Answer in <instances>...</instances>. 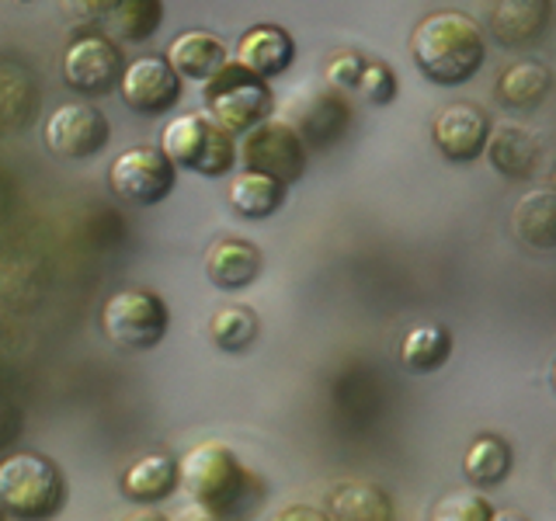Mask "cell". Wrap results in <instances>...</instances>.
Listing matches in <instances>:
<instances>
[{"mask_svg": "<svg viewBox=\"0 0 556 521\" xmlns=\"http://www.w3.org/2000/svg\"><path fill=\"white\" fill-rule=\"evenodd\" d=\"M178 469L191 504H199L202 511L219 521H251L261 511V504L268 500L265 476L243 466L237 452L223 442L191 445Z\"/></svg>", "mask_w": 556, "mask_h": 521, "instance_id": "1", "label": "cell"}, {"mask_svg": "<svg viewBox=\"0 0 556 521\" xmlns=\"http://www.w3.org/2000/svg\"><path fill=\"white\" fill-rule=\"evenodd\" d=\"M410 52L417 69L442 87L466 84L483 66L486 42L483 31L463 11H434L421 17L410 35Z\"/></svg>", "mask_w": 556, "mask_h": 521, "instance_id": "2", "label": "cell"}, {"mask_svg": "<svg viewBox=\"0 0 556 521\" xmlns=\"http://www.w3.org/2000/svg\"><path fill=\"white\" fill-rule=\"evenodd\" d=\"M66 504L60 466L39 452H11L0 459V511L14 521H49Z\"/></svg>", "mask_w": 556, "mask_h": 521, "instance_id": "3", "label": "cell"}, {"mask_svg": "<svg viewBox=\"0 0 556 521\" xmlns=\"http://www.w3.org/2000/svg\"><path fill=\"white\" fill-rule=\"evenodd\" d=\"M161 153L174 167L195 170L202 178H223L237 164V139L205 112H181L164 126Z\"/></svg>", "mask_w": 556, "mask_h": 521, "instance_id": "4", "label": "cell"}, {"mask_svg": "<svg viewBox=\"0 0 556 521\" xmlns=\"http://www.w3.org/2000/svg\"><path fill=\"white\" fill-rule=\"evenodd\" d=\"M202 101H205V115L213 118L223 132H230L237 139L243 132H251L254 126H261L265 118H271L275 94L268 80L254 77L251 69H243L237 60L233 63L226 60L219 74L205 80Z\"/></svg>", "mask_w": 556, "mask_h": 521, "instance_id": "5", "label": "cell"}, {"mask_svg": "<svg viewBox=\"0 0 556 521\" xmlns=\"http://www.w3.org/2000/svg\"><path fill=\"white\" fill-rule=\"evenodd\" d=\"M170 327L167 303L150 289H118L101 306V334L122 352H150Z\"/></svg>", "mask_w": 556, "mask_h": 521, "instance_id": "6", "label": "cell"}, {"mask_svg": "<svg viewBox=\"0 0 556 521\" xmlns=\"http://www.w3.org/2000/svg\"><path fill=\"white\" fill-rule=\"evenodd\" d=\"M237 161L243 164V170H257L275 178L278 185H292L306 170V139L289 122L265 118L261 126L240 136Z\"/></svg>", "mask_w": 556, "mask_h": 521, "instance_id": "7", "label": "cell"}, {"mask_svg": "<svg viewBox=\"0 0 556 521\" xmlns=\"http://www.w3.org/2000/svg\"><path fill=\"white\" fill-rule=\"evenodd\" d=\"M174 181H178V167L161 153V147H129V150H122L109 167L112 195L129 205L164 202L170 195Z\"/></svg>", "mask_w": 556, "mask_h": 521, "instance_id": "8", "label": "cell"}, {"mask_svg": "<svg viewBox=\"0 0 556 521\" xmlns=\"http://www.w3.org/2000/svg\"><path fill=\"white\" fill-rule=\"evenodd\" d=\"M122 52L112 35L104 31H80L63 49V80L70 91L84 98L109 94L122 77Z\"/></svg>", "mask_w": 556, "mask_h": 521, "instance_id": "9", "label": "cell"}, {"mask_svg": "<svg viewBox=\"0 0 556 521\" xmlns=\"http://www.w3.org/2000/svg\"><path fill=\"white\" fill-rule=\"evenodd\" d=\"M46 147L63 161H91L109 147V118L94 104H60L42 126Z\"/></svg>", "mask_w": 556, "mask_h": 521, "instance_id": "10", "label": "cell"}, {"mask_svg": "<svg viewBox=\"0 0 556 521\" xmlns=\"http://www.w3.org/2000/svg\"><path fill=\"white\" fill-rule=\"evenodd\" d=\"M118 94L136 115H164L181 98V77L174 74L164 56H136L129 66H122Z\"/></svg>", "mask_w": 556, "mask_h": 521, "instance_id": "11", "label": "cell"}, {"mask_svg": "<svg viewBox=\"0 0 556 521\" xmlns=\"http://www.w3.org/2000/svg\"><path fill=\"white\" fill-rule=\"evenodd\" d=\"M486 136H491V122L469 101L448 104L431 122V143L452 164L477 161L486 147Z\"/></svg>", "mask_w": 556, "mask_h": 521, "instance_id": "12", "label": "cell"}, {"mask_svg": "<svg viewBox=\"0 0 556 521\" xmlns=\"http://www.w3.org/2000/svg\"><path fill=\"white\" fill-rule=\"evenodd\" d=\"M237 63L251 69L254 77L271 80L282 77L286 69L295 63V42L282 25H254L240 35L237 42Z\"/></svg>", "mask_w": 556, "mask_h": 521, "instance_id": "13", "label": "cell"}, {"mask_svg": "<svg viewBox=\"0 0 556 521\" xmlns=\"http://www.w3.org/2000/svg\"><path fill=\"white\" fill-rule=\"evenodd\" d=\"M483 153L497 174H504V178H511V181H521L535 170L539 156H543V143H539V136L529 126L501 122V126H494L491 136H486Z\"/></svg>", "mask_w": 556, "mask_h": 521, "instance_id": "14", "label": "cell"}, {"mask_svg": "<svg viewBox=\"0 0 556 521\" xmlns=\"http://www.w3.org/2000/svg\"><path fill=\"white\" fill-rule=\"evenodd\" d=\"M181 483L178 459L167 452H147L139 456L126 473H122V497H129L139 508H153V504L167 500Z\"/></svg>", "mask_w": 556, "mask_h": 521, "instance_id": "15", "label": "cell"}, {"mask_svg": "<svg viewBox=\"0 0 556 521\" xmlns=\"http://www.w3.org/2000/svg\"><path fill=\"white\" fill-rule=\"evenodd\" d=\"M261 265H265V257L243 237H223L205 251V278L223 292L248 289L261 275Z\"/></svg>", "mask_w": 556, "mask_h": 521, "instance_id": "16", "label": "cell"}, {"mask_svg": "<svg viewBox=\"0 0 556 521\" xmlns=\"http://www.w3.org/2000/svg\"><path fill=\"white\" fill-rule=\"evenodd\" d=\"M553 0H494L491 8V31L501 46L521 49L535 42L549 25Z\"/></svg>", "mask_w": 556, "mask_h": 521, "instance_id": "17", "label": "cell"}, {"mask_svg": "<svg viewBox=\"0 0 556 521\" xmlns=\"http://www.w3.org/2000/svg\"><path fill=\"white\" fill-rule=\"evenodd\" d=\"M511 233L521 247H529V251L556 247V191L553 188H532L515 202Z\"/></svg>", "mask_w": 556, "mask_h": 521, "instance_id": "18", "label": "cell"}, {"mask_svg": "<svg viewBox=\"0 0 556 521\" xmlns=\"http://www.w3.org/2000/svg\"><path fill=\"white\" fill-rule=\"evenodd\" d=\"M170 69L185 80H208L216 77L219 69L226 66V46L223 39H216L213 31H202V28H191L181 31L178 39L167 46V56Z\"/></svg>", "mask_w": 556, "mask_h": 521, "instance_id": "19", "label": "cell"}, {"mask_svg": "<svg viewBox=\"0 0 556 521\" xmlns=\"http://www.w3.org/2000/svg\"><path fill=\"white\" fill-rule=\"evenodd\" d=\"M226 202H230V208L240 219H268L286 202V185H278L268 174L240 170L230 178Z\"/></svg>", "mask_w": 556, "mask_h": 521, "instance_id": "20", "label": "cell"}, {"mask_svg": "<svg viewBox=\"0 0 556 521\" xmlns=\"http://www.w3.org/2000/svg\"><path fill=\"white\" fill-rule=\"evenodd\" d=\"M324 514L330 521H393V504L372 483H341L330 491Z\"/></svg>", "mask_w": 556, "mask_h": 521, "instance_id": "21", "label": "cell"}, {"mask_svg": "<svg viewBox=\"0 0 556 521\" xmlns=\"http://www.w3.org/2000/svg\"><path fill=\"white\" fill-rule=\"evenodd\" d=\"M452 355V334L442 323H414L404 338H400V361L404 369L425 376L442 369Z\"/></svg>", "mask_w": 556, "mask_h": 521, "instance_id": "22", "label": "cell"}, {"mask_svg": "<svg viewBox=\"0 0 556 521\" xmlns=\"http://www.w3.org/2000/svg\"><path fill=\"white\" fill-rule=\"evenodd\" d=\"M549 91H553V74L539 60H518L497 80V98L508 109H535Z\"/></svg>", "mask_w": 556, "mask_h": 521, "instance_id": "23", "label": "cell"}, {"mask_svg": "<svg viewBox=\"0 0 556 521\" xmlns=\"http://www.w3.org/2000/svg\"><path fill=\"white\" fill-rule=\"evenodd\" d=\"M511 473V448L497 434H480L463 456V476L473 486H497Z\"/></svg>", "mask_w": 556, "mask_h": 521, "instance_id": "24", "label": "cell"}, {"mask_svg": "<svg viewBox=\"0 0 556 521\" xmlns=\"http://www.w3.org/2000/svg\"><path fill=\"white\" fill-rule=\"evenodd\" d=\"M257 313L251 306H240V303H230V306H219L213 317H208V338L226 355H240L248 352V347L257 341Z\"/></svg>", "mask_w": 556, "mask_h": 521, "instance_id": "25", "label": "cell"}, {"mask_svg": "<svg viewBox=\"0 0 556 521\" xmlns=\"http://www.w3.org/2000/svg\"><path fill=\"white\" fill-rule=\"evenodd\" d=\"M104 22L122 42H147L164 22V0H118Z\"/></svg>", "mask_w": 556, "mask_h": 521, "instance_id": "26", "label": "cell"}, {"mask_svg": "<svg viewBox=\"0 0 556 521\" xmlns=\"http://www.w3.org/2000/svg\"><path fill=\"white\" fill-rule=\"evenodd\" d=\"M494 508L483 494L473 491H448L434 500L428 521H491Z\"/></svg>", "mask_w": 556, "mask_h": 521, "instance_id": "27", "label": "cell"}, {"mask_svg": "<svg viewBox=\"0 0 556 521\" xmlns=\"http://www.w3.org/2000/svg\"><path fill=\"white\" fill-rule=\"evenodd\" d=\"M358 91L369 104H390L396 98V74L387 63H365Z\"/></svg>", "mask_w": 556, "mask_h": 521, "instance_id": "28", "label": "cell"}, {"mask_svg": "<svg viewBox=\"0 0 556 521\" xmlns=\"http://www.w3.org/2000/svg\"><path fill=\"white\" fill-rule=\"evenodd\" d=\"M362 69H365V60L358 52H338V56L327 63V80L341 87V91H352L362 80Z\"/></svg>", "mask_w": 556, "mask_h": 521, "instance_id": "29", "label": "cell"}, {"mask_svg": "<svg viewBox=\"0 0 556 521\" xmlns=\"http://www.w3.org/2000/svg\"><path fill=\"white\" fill-rule=\"evenodd\" d=\"M118 0H60L63 14L77 17V22H104Z\"/></svg>", "mask_w": 556, "mask_h": 521, "instance_id": "30", "label": "cell"}, {"mask_svg": "<svg viewBox=\"0 0 556 521\" xmlns=\"http://www.w3.org/2000/svg\"><path fill=\"white\" fill-rule=\"evenodd\" d=\"M275 521H330V518L317 508H309V504H292V508L278 511Z\"/></svg>", "mask_w": 556, "mask_h": 521, "instance_id": "31", "label": "cell"}, {"mask_svg": "<svg viewBox=\"0 0 556 521\" xmlns=\"http://www.w3.org/2000/svg\"><path fill=\"white\" fill-rule=\"evenodd\" d=\"M170 521H219V518H213L208 511H202L199 504H188V508H181V511L174 514Z\"/></svg>", "mask_w": 556, "mask_h": 521, "instance_id": "32", "label": "cell"}, {"mask_svg": "<svg viewBox=\"0 0 556 521\" xmlns=\"http://www.w3.org/2000/svg\"><path fill=\"white\" fill-rule=\"evenodd\" d=\"M122 521H170V518H164L156 508H139V511H132V514H126Z\"/></svg>", "mask_w": 556, "mask_h": 521, "instance_id": "33", "label": "cell"}, {"mask_svg": "<svg viewBox=\"0 0 556 521\" xmlns=\"http://www.w3.org/2000/svg\"><path fill=\"white\" fill-rule=\"evenodd\" d=\"M491 521H529V518L521 514V511H508V508H504V511H494Z\"/></svg>", "mask_w": 556, "mask_h": 521, "instance_id": "34", "label": "cell"}, {"mask_svg": "<svg viewBox=\"0 0 556 521\" xmlns=\"http://www.w3.org/2000/svg\"><path fill=\"white\" fill-rule=\"evenodd\" d=\"M549 382H553V393H556V361H553V372H549Z\"/></svg>", "mask_w": 556, "mask_h": 521, "instance_id": "35", "label": "cell"}, {"mask_svg": "<svg viewBox=\"0 0 556 521\" xmlns=\"http://www.w3.org/2000/svg\"><path fill=\"white\" fill-rule=\"evenodd\" d=\"M549 188L556 191V167H553V174H549Z\"/></svg>", "mask_w": 556, "mask_h": 521, "instance_id": "36", "label": "cell"}, {"mask_svg": "<svg viewBox=\"0 0 556 521\" xmlns=\"http://www.w3.org/2000/svg\"><path fill=\"white\" fill-rule=\"evenodd\" d=\"M11 4H28V0H11Z\"/></svg>", "mask_w": 556, "mask_h": 521, "instance_id": "37", "label": "cell"}, {"mask_svg": "<svg viewBox=\"0 0 556 521\" xmlns=\"http://www.w3.org/2000/svg\"><path fill=\"white\" fill-rule=\"evenodd\" d=\"M0 521H4V511H0Z\"/></svg>", "mask_w": 556, "mask_h": 521, "instance_id": "38", "label": "cell"}]
</instances>
